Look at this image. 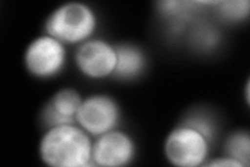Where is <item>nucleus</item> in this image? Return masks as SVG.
I'll list each match as a JSON object with an SVG mask.
<instances>
[{
    "label": "nucleus",
    "mask_w": 250,
    "mask_h": 167,
    "mask_svg": "<svg viewBox=\"0 0 250 167\" xmlns=\"http://www.w3.org/2000/svg\"><path fill=\"white\" fill-rule=\"evenodd\" d=\"M137 155V144L125 131L115 129L100 135L93 141L92 164L101 167L129 165Z\"/></svg>",
    "instance_id": "0eeeda50"
},
{
    "label": "nucleus",
    "mask_w": 250,
    "mask_h": 167,
    "mask_svg": "<svg viewBox=\"0 0 250 167\" xmlns=\"http://www.w3.org/2000/svg\"><path fill=\"white\" fill-rule=\"evenodd\" d=\"M205 165L213 167H245L243 163H241L240 161L236 160V159L230 158L229 156L213 159L212 161L207 162Z\"/></svg>",
    "instance_id": "ddd939ff"
},
{
    "label": "nucleus",
    "mask_w": 250,
    "mask_h": 167,
    "mask_svg": "<svg viewBox=\"0 0 250 167\" xmlns=\"http://www.w3.org/2000/svg\"><path fill=\"white\" fill-rule=\"evenodd\" d=\"M98 27L95 10L87 3L70 1L54 9L45 21V31L65 45H80L92 39Z\"/></svg>",
    "instance_id": "f03ea898"
},
{
    "label": "nucleus",
    "mask_w": 250,
    "mask_h": 167,
    "mask_svg": "<svg viewBox=\"0 0 250 167\" xmlns=\"http://www.w3.org/2000/svg\"><path fill=\"white\" fill-rule=\"evenodd\" d=\"M93 140L77 123L48 128L39 143V155L50 167H84L92 164Z\"/></svg>",
    "instance_id": "f257e3e1"
},
{
    "label": "nucleus",
    "mask_w": 250,
    "mask_h": 167,
    "mask_svg": "<svg viewBox=\"0 0 250 167\" xmlns=\"http://www.w3.org/2000/svg\"><path fill=\"white\" fill-rule=\"evenodd\" d=\"M218 14L224 20L230 22L241 21L247 18L249 15V1L248 0H237V1H218Z\"/></svg>",
    "instance_id": "9b49d317"
},
{
    "label": "nucleus",
    "mask_w": 250,
    "mask_h": 167,
    "mask_svg": "<svg viewBox=\"0 0 250 167\" xmlns=\"http://www.w3.org/2000/svg\"><path fill=\"white\" fill-rule=\"evenodd\" d=\"M224 154L248 167L250 164V137L248 132L239 130L229 134L224 142Z\"/></svg>",
    "instance_id": "9d476101"
},
{
    "label": "nucleus",
    "mask_w": 250,
    "mask_h": 167,
    "mask_svg": "<svg viewBox=\"0 0 250 167\" xmlns=\"http://www.w3.org/2000/svg\"><path fill=\"white\" fill-rule=\"evenodd\" d=\"M83 99L81 94L71 88L61 89L54 93L42 109V121L46 128L76 123L75 117Z\"/></svg>",
    "instance_id": "6e6552de"
},
{
    "label": "nucleus",
    "mask_w": 250,
    "mask_h": 167,
    "mask_svg": "<svg viewBox=\"0 0 250 167\" xmlns=\"http://www.w3.org/2000/svg\"><path fill=\"white\" fill-rule=\"evenodd\" d=\"M245 95H246V101L249 103V81L246 84V89H245Z\"/></svg>",
    "instance_id": "4468645a"
},
{
    "label": "nucleus",
    "mask_w": 250,
    "mask_h": 167,
    "mask_svg": "<svg viewBox=\"0 0 250 167\" xmlns=\"http://www.w3.org/2000/svg\"><path fill=\"white\" fill-rule=\"evenodd\" d=\"M120 120L119 103L106 94H93L83 98L75 117L76 123L92 138L117 129Z\"/></svg>",
    "instance_id": "39448f33"
},
{
    "label": "nucleus",
    "mask_w": 250,
    "mask_h": 167,
    "mask_svg": "<svg viewBox=\"0 0 250 167\" xmlns=\"http://www.w3.org/2000/svg\"><path fill=\"white\" fill-rule=\"evenodd\" d=\"M212 141L194 126L183 122L172 130L164 143L167 161L176 167H198L208 160Z\"/></svg>",
    "instance_id": "7ed1b4c3"
},
{
    "label": "nucleus",
    "mask_w": 250,
    "mask_h": 167,
    "mask_svg": "<svg viewBox=\"0 0 250 167\" xmlns=\"http://www.w3.org/2000/svg\"><path fill=\"white\" fill-rule=\"evenodd\" d=\"M184 122L194 126L195 129L200 131L210 141H214L216 135V128L212 119L208 118L207 115L202 113H194L191 116L187 117Z\"/></svg>",
    "instance_id": "f8f14e48"
},
{
    "label": "nucleus",
    "mask_w": 250,
    "mask_h": 167,
    "mask_svg": "<svg viewBox=\"0 0 250 167\" xmlns=\"http://www.w3.org/2000/svg\"><path fill=\"white\" fill-rule=\"evenodd\" d=\"M74 62L80 72L90 79L114 75L117 65L116 46L104 39L92 38L77 45Z\"/></svg>",
    "instance_id": "423d86ee"
},
{
    "label": "nucleus",
    "mask_w": 250,
    "mask_h": 167,
    "mask_svg": "<svg viewBox=\"0 0 250 167\" xmlns=\"http://www.w3.org/2000/svg\"><path fill=\"white\" fill-rule=\"evenodd\" d=\"M117 65L114 77L119 81H132L144 72L146 57L143 50L129 43L116 45Z\"/></svg>",
    "instance_id": "1a4fd4ad"
},
{
    "label": "nucleus",
    "mask_w": 250,
    "mask_h": 167,
    "mask_svg": "<svg viewBox=\"0 0 250 167\" xmlns=\"http://www.w3.org/2000/svg\"><path fill=\"white\" fill-rule=\"evenodd\" d=\"M66 45L50 35L31 40L24 51V66L36 78L49 79L59 75L67 64Z\"/></svg>",
    "instance_id": "20e7f679"
}]
</instances>
